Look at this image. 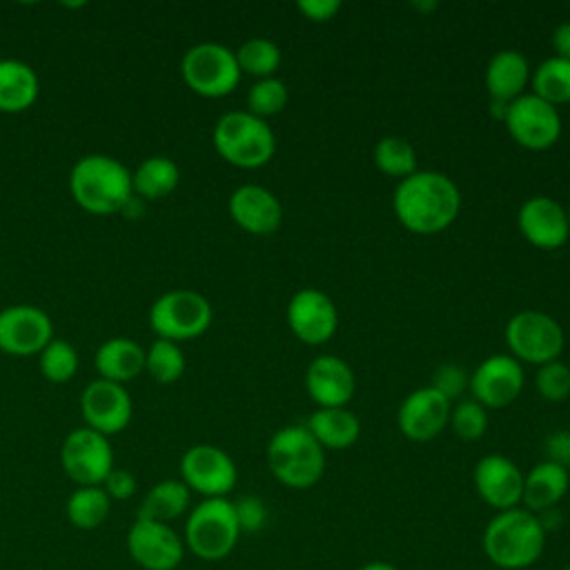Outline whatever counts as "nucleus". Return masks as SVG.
I'll return each mask as SVG.
<instances>
[{
  "label": "nucleus",
  "instance_id": "f257e3e1",
  "mask_svg": "<svg viewBox=\"0 0 570 570\" xmlns=\"http://www.w3.org/2000/svg\"><path fill=\"white\" fill-rule=\"evenodd\" d=\"M396 220L412 234L432 236L448 229L461 212V191L456 183L434 169H416L399 180L392 194Z\"/></svg>",
  "mask_w": 570,
  "mask_h": 570
},
{
  "label": "nucleus",
  "instance_id": "f03ea898",
  "mask_svg": "<svg viewBox=\"0 0 570 570\" xmlns=\"http://www.w3.org/2000/svg\"><path fill=\"white\" fill-rule=\"evenodd\" d=\"M546 539L548 532L539 514L519 505L497 512L485 523L481 550L494 568L525 570L543 557Z\"/></svg>",
  "mask_w": 570,
  "mask_h": 570
},
{
  "label": "nucleus",
  "instance_id": "7ed1b4c3",
  "mask_svg": "<svg viewBox=\"0 0 570 570\" xmlns=\"http://www.w3.org/2000/svg\"><path fill=\"white\" fill-rule=\"evenodd\" d=\"M71 198L89 214L109 216L122 212L134 198L131 171L116 158L89 154L69 171Z\"/></svg>",
  "mask_w": 570,
  "mask_h": 570
},
{
  "label": "nucleus",
  "instance_id": "20e7f679",
  "mask_svg": "<svg viewBox=\"0 0 570 570\" xmlns=\"http://www.w3.org/2000/svg\"><path fill=\"white\" fill-rule=\"evenodd\" d=\"M267 468L272 476L292 490L316 485L325 472V450L305 425H285L267 441Z\"/></svg>",
  "mask_w": 570,
  "mask_h": 570
},
{
  "label": "nucleus",
  "instance_id": "39448f33",
  "mask_svg": "<svg viewBox=\"0 0 570 570\" xmlns=\"http://www.w3.org/2000/svg\"><path fill=\"white\" fill-rule=\"evenodd\" d=\"M218 156L238 169H258L276 154V136L267 120L245 111L223 114L212 131Z\"/></svg>",
  "mask_w": 570,
  "mask_h": 570
},
{
  "label": "nucleus",
  "instance_id": "423d86ee",
  "mask_svg": "<svg viewBox=\"0 0 570 570\" xmlns=\"http://www.w3.org/2000/svg\"><path fill=\"white\" fill-rule=\"evenodd\" d=\"M240 534L234 501L227 497L203 499L187 512L183 541L185 550L200 561H223L232 554Z\"/></svg>",
  "mask_w": 570,
  "mask_h": 570
},
{
  "label": "nucleus",
  "instance_id": "0eeeda50",
  "mask_svg": "<svg viewBox=\"0 0 570 570\" xmlns=\"http://www.w3.org/2000/svg\"><path fill=\"white\" fill-rule=\"evenodd\" d=\"M209 301L194 289H171L160 294L149 307V327L158 338L174 343L203 336L212 325Z\"/></svg>",
  "mask_w": 570,
  "mask_h": 570
},
{
  "label": "nucleus",
  "instance_id": "6e6552de",
  "mask_svg": "<svg viewBox=\"0 0 570 570\" xmlns=\"http://www.w3.org/2000/svg\"><path fill=\"white\" fill-rule=\"evenodd\" d=\"M180 76L203 98L229 96L240 82L236 53L220 42H198L183 53Z\"/></svg>",
  "mask_w": 570,
  "mask_h": 570
},
{
  "label": "nucleus",
  "instance_id": "1a4fd4ad",
  "mask_svg": "<svg viewBox=\"0 0 570 570\" xmlns=\"http://www.w3.org/2000/svg\"><path fill=\"white\" fill-rule=\"evenodd\" d=\"M505 343L510 356L521 365H546L557 361L566 345V334L557 318L539 309H523L505 323Z\"/></svg>",
  "mask_w": 570,
  "mask_h": 570
},
{
  "label": "nucleus",
  "instance_id": "9d476101",
  "mask_svg": "<svg viewBox=\"0 0 570 570\" xmlns=\"http://www.w3.org/2000/svg\"><path fill=\"white\" fill-rule=\"evenodd\" d=\"M180 481L203 499H223L236 488L238 470L223 448L196 443L180 456Z\"/></svg>",
  "mask_w": 570,
  "mask_h": 570
},
{
  "label": "nucleus",
  "instance_id": "9b49d317",
  "mask_svg": "<svg viewBox=\"0 0 570 570\" xmlns=\"http://www.w3.org/2000/svg\"><path fill=\"white\" fill-rule=\"evenodd\" d=\"M503 125L512 140L530 151H546L561 136V114L534 94H523L508 105Z\"/></svg>",
  "mask_w": 570,
  "mask_h": 570
},
{
  "label": "nucleus",
  "instance_id": "f8f14e48",
  "mask_svg": "<svg viewBox=\"0 0 570 570\" xmlns=\"http://www.w3.org/2000/svg\"><path fill=\"white\" fill-rule=\"evenodd\" d=\"M60 463L76 485H102L114 470L109 436L87 425L71 430L60 445Z\"/></svg>",
  "mask_w": 570,
  "mask_h": 570
},
{
  "label": "nucleus",
  "instance_id": "ddd939ff",
  "mask_svg": "<svg viewBox=\"0 0 570 570\" xmlns=\"http://www.w3.org/2000/svg\"><path fill=\"white\" fill-rule=\"evenodd\" d=\"M127 552L145 570H176L185 557L183 537L169 525L136 519L127 530Z\"/></svg>",
  "mask_w": 570,
  "mask_h": 570
},
{
  "label": "nucleus",
  "instance_id": "4468645a",
  "mask_svg": "<svg viewBox=\"0 0 570 570\" xmlns=\"http://www.w3.org/2000/svg\"><path fill=\"white\" fill-rule=\"evenodd\" d=\"M523 365L510 354H492L470 374L472 399L485 410L508 407L523 392Z\"/></svg>",
  "mask_w": 570,
  "mask_h": 570
},
{
  "label": "nucleus",
  "instance_id": "2eb2a0df",
  "mask_svg": "<svg viewBox=\"0 0 570 570\" xmlns=\"http://www.w3.org/2000/svg\"><path fill=\"white\" fill-rule=\"evenodd\" d=\"M285 318L292 334L305 345L327 343L338 327V309L334 301L314 287L298 289L289 298Z\"/></svg>",
  "mask_w": 570,
  "mask_h": 570
},
{
  "label": "nucleus",
  "instance_id": "dca6fc26",
  "mask_svg": "<svg viewBox=\"0 0 570 570\" xmlns=\"http://www.w3.org/2000/svg\"><path fill=\"white\" fill-rule=\"evenodd\" d=\"M53 338V323L36 305L18 303L0 309V352L31 356Z\"/></svg>",
  "mask_w": 570,
  "mask_h": 570
},
{
  "label": "nucleus",
  "instance_id": "f3484780",
  "mask_svg": "<svg viewBox=\"0 0 570 570\" xmlns=\"http://www.w3.org/2000/svg\"><path fill=\"white\" fill-rule=\"evenodd\" d=\"M80 414L87 428L111 436L129 425L134 403L125 385L96 379L80 394Z\"/></svg>",
  "mask_w": 570,
  "mask_h": 570
},
{
  "label": "nucleus",
  "instance_id": "a211bd4d",
  "mask_svg": "<svg viewBox=\"0 0 570 570\" xmlns=\"http://www.w3.org/2000/svg\"><path fill=\"white\" fill-rule=\"evenodd\" d=\"M472 483L479 499L497 512L519 508L523 497V472L505 454H485L476 461Z\"/></svg>",
  "mask_w": 570,
  "mask_h": 570
},
{
  "label": "nucleus",
  "instance_id": "6ab92c4d",
  "mask_svg": "<svg viewBox=\"0 0 570 570\" xmlns=\"http://www.w3.org/2000/svg\"><path fill=\"white\" fill-rule=\"evenodd\" d=\"M521 236L537 249H559L570 238L566 207L550 196H530L517 212Z\"/></svg>",
  "mask_w": 570,
  "mask_h": 570
},
{
  "label": "nucleus",
  "instance_id": "aec40b11",
  "mask_svg": "<svg viewBox=\"0 0 570 570\" xmlns=\"http://www.w3.org/2000/svg\"><path fill=\"white\" fill-rule=\"evenodd\" d=\"M450 412L452 403L434 387L425 385L403 399L396 412V425L405 439L425 443L443 432L450 423Z\"/></svg>",
  "mask_w": 570,
  "mask_h": 570
},
{
  "label": "nucleus",
  "instance_id": "412c9836",
  "mask_svg": "<svg viewBox=\"0 0 570 570\" xmlns=\"http://www.w3.org/2000/svg\"><path fill=\"white\" fill-rule=\"evenodd\" d=\"M227 209L232 220L247 234L269 236L283 223V205L276 194L263 185H240L229 194Z\"/></svg>",
  "mask_w": 570,
  "mask_h": 570
},
{
  "label": "nucleus",
  "instance_id": "4be33fe9",
  "mask_svg": "<svg viewBox=\"0 0 570 570\" xmlns=\"http://www.w3.org/2000/svg\"><path fill=\"white\" fill-rule=\"evenodd\" d=\"M356 390V379L347 361L321 354L305 370V392L318 407H345Z\"/></svg>",
  "mask_w": 570,
  "mask_h": 570
},
{
  "label": "nucleus",
  "instance_id": "5701e85b",
  "mask_svg": "<svg viewBox=\"0 0 570 570\" xmlns=\"http://www.w3.org/2000/svg\"><path fill=\"white\" fill-rule=\"evenodd\" d=\"M530 76H532L530 62L521 51L501 49L490 58L483 73V82L490 100L510 105L512 100L525 94Z\"/></svg>",
  "mask_w": 570,
  "mask_h": 570
},
{
  "label": "nucleus",
  "instance_id": "b1692460",
  "mask_svg": "<svg viewBox=\"0 0 570 570\" xmlns=\"http://www.w3.org/2000/svg\"><path fill=\"white\" fill-rule=\"evenodd\" d=\"M570 488V472L568 468L552 463V461H539L523 474V497L521 505L534 514H541L546 510L557 508Z\"/></svg>",
  "mask_w": 570,
  "mask_h": 570
},
{
  "label": "nucleus",
  "instance_id": "393cba45",
  "mask_svg": "<svg viewBox=\"0 0 570 570\" xmlns=\"http://www.w3.org/2000/svg\"><path fill=\"white\" fill-rule=\"evenodd\" d=\"M94 365L98 379L125 385L145 372V350L134 338L114 336L96 350Z\"/></svg>",
  "mask_w": 570,
  "mask_h": 570
},
{
  "label": "nucleus",
  "instance_id": "a878e982",
  "mask_svg": "<svg viewBox=\"0 0 570 570\" xmlns=\"http://www.w3.org/2000/svg\"><path fill=\"white\" fill-rule=\"evenodd\" d=\"M305 428L327 450H347L361 436V421L347 407H316Z\"/></svg>",
  "mask_w": 570,
  "mask_h": 570
},
{
  "label": "nucleus",
  "instance_id": "bb28decb",
  "mask_svg": "<svg viewBox=\"0 0 570 570\" xmlns=\"http://www.w3.org/2000/svg\"><path fill=\"white\" fill-rule=\"evenodd\" d=\"M40 94V80L33 67L22 60H0V111L20 114L29 109Z\"/></svg>",
  "mask_w": 570,
  "mask_h": 570
},
{
  "label": "nucleus",
  "instance_id": "cd10ccee",
  "mask_svg": "<svg viewBox=\"0 0 570 570\" xmlns=\"http://www.w3.org/2000/svg\"><path fill=\"white\" fill-rule=\"evenodd\" d=\"M191 505V490L180 479H163L154 483L136 512V519L171 523L174 519L189 512Z\"/></svg>",
  "mask_w": 570,
  "mask_h": 570
},
{
  "label": "nucleus",
  "instance_id": "c85d7f7f",
  "mask_svg": "<svg viewBox=\"0 0 570 570\" xmlns=\"http://www.w3.org/2000/svg\"><path fill=\"white\" fill-rule=\"evenodd\" d=\"M180 180L178 165L167 156H149L131 171V189L145 200L169 196Z\"/></svg>",
  "mask_w": 570,
  "mask_h": 570
},
{
  "label": "nucleus",
  "instance_id": "c756f323",
  "mask_svg": "<svg viewBox=\"0 0 570 570\" xmlns=\"http://www.w3.org/2000/svg\"><path fill=\"white\" fill-rule=\"evenodd\" d=\"M111 512V499L102 490V485H78L65 505V514L69 523L78 530H96L100 528Z\"/></svg>",
  "mask_w": 570,
  "mask_h": 570
},
{
  "label": "nucleus",
  "instance_id": "7c9ffc66",
  "mask_svg": "<svg viewBox=\"0 0 570 570\" xmlns=\"http://www.w3.org/2000/svg\"><path fill=\"white\" fill-rule=\"evenodd\" d=\"M532 94L552 107H561L570 102V60L550 56L537 65L530 76Z\"/></svg>",
  "mask_w": 570,
  "mask_h": 570
},
{
  "label": "nucleus",
  "instance_id": "2f4dec72",
  "mask_svg": "<svg viewBox=\"0 0 570 570\" xmlns=\"http://www.w3.org/2000/svg\"><path fill=\"white\" fill-rule=\"evenodd\" d=\"M374 165L381 174L392 178H407L416 171V149L401 136H385L374 145Z\"/></svg>",
  "mask_w": 570,
  "mask_h": 570
},
{
  "label": "nucleus",
  "instance_id": "473e14b6",
  "mask_svg": "<svg viewBox=\"0 0 570 570\" xmlns=\"http://www.w3.org/2000/svg\"><path fill=\"white\" fill-rule=\"evenodd\" d=\"M236 62L240 67V73H249L256 80L272 78L281 67V49L269 38H247L236 51Z\"/></svg>",
  "mask_w": 570,
  "mask_h": 570
},
{
  "label": "nucleus",
  "instance_id": "72a5a7b5",
  "mask_svg": "<svg viewBox=\"0 0 570 570\" xmlns=\"http://www.w3.org/2000/svg\"><path fill=\"white\" fill-rule=\"evenodd\" d=\"M185 354L178 343L167 338H156L149 350H145V372L160 385H169L185 374Z\"/></svg>",
  "mask_w": 570,
  "mask_h": 570
},
{
  "label": "nucleus",
  "instance_id": "f704fd0d",
  "mask_svg": "<svg viewBox=\"0 0 570 570\" xmlns=\"http://www.w3.org/2000/svg\"><path fill=\"white\" fill-rule=\"evenodd\" d=\"M38 365L49 383H67L78 372V352L62 338H51L38 354Z\"/></svg>",
  "mask_w": 570,
  "mask_h": 570
},
{
  "label": "nucleus",
  "instance_id": "c9c22d12",
  "mask_svg": "<svg viewBox=\"0 0 570 570\" xmlns=\"http://www.w3.org/2000/svg\"><path fill=\"white\" fill-rule=\"evenodd\" d=\"M287 102H289V89L276 76L256 80L247 91V111L263 120L281 114L287 107Z\"/></svg>",
  "mask_w": 570,
  "mask_h": 570
},
{
  "label": "nucleus",
  "instance_id": "e433bc0d",
  "mask_svg": "<svg viewBox=\"0 0 570 570\" xmlns=\"http://www.w3.org/2000/svg\"><path fill=\"white\" fill-rule=\"evenodd\" d=\"M488 410L474 399L459 401L450 412V425L463 441H479L488 430Z\"/></svg>",
  "mask_w": 570,
  "mask_h": 570
},
{
  "label": "nucleus",
  "instance_id": "4c0bfd02",
  "mask_svg": "<svg viewBox=\"0 0 570 570\" xmlns=\"http://www.w3.org/2000/svg\"><path fill=\"white\" fill-rule=\"evenodd\" d=\"M534 387L541 399L550 403H561L570 396V365L563 361H550L537 367Z\"/></svg>",
  "mask_w": 570,
  "mask_h": 570
},
{
  "label": "nucleus",
  "instance_id": "58836bf2",
  "mask_svg": "<svg viewBox=\"0 0 570 570\" xmlns=\"http://www.w3.org/2000/svg\"><path fill=\"white\" fill-rule=\"evenodd\" d=\"M430 387H434L441 396H445L450 403L459 399L470 387V376L461 365L443 363L432 372Z\"/></svg>",
  "mask_w": 570,
  "mask_h": 570
},
{
  "label": "nucleus",
  "instance_id": "ea45409f",
  "mask_svg": "<svg viewBox=\"0 0 570 570\" xmlns=\"http://www.w3.org/2000/svg\"><path fill=\"white\" fill-rule=\"evenodd\" d=\"M234 510H236L240 532H258L267 523V508L263 499L254 494H243L240 499H236Z\"/></svg>",
  "mask_w": 570,
  "mask_h": 570
},
{
  "label": "nucleus",
  "instance_id": "a19ab883",
  "mask_svg": "<svg viewBox=\"0 0 570 570\" xmlns=\"http://www.w3.org/2000/svg\"><path fill=\"white\" fill-rule=\"evenodd\" d=\"M102 490L111 501H125L136 494V476L129 470L114 468L102 481Z\"/></svg>",
  "mask_w": 570,
  "mask_h": 570
},
{
  "label": "nucleus",
  "instance_id": "79ce46f5",
  "mask_svg": "<svg viewBox=\"0 0 570 570\" xmlns=\"http://www.w3.org/2000/svg\"><path fill=\"white\" fill-rule=\"evenodd\" d=\"M546 461L570 468V430H554L543 441Z\"/></svg>",
  "mask_w": 570,
  "mask_h": 570
},
{
  "label": "nucleus",
  "instance_id": "37998d69",
  "mask_svg": "<svg viewBox=\"0 0 570 570\" xmlns=\"http://www.w3.org/2000/svg\"><path fill=\"white\" fill-rule=\"evenodd\" d=\"M296 7L312 22H330L343 4L338 0H301Z\"/></svg>",
  "mask_w": 570,
  "mask_h": 570
},
{
  "label": "nucleus",
  "instance_id": "c03bdc74",
  "mask_svg": "<svg viewBox=\"0 0 570 570\" xmlns=\"http://www.w3.org/2000/svg\"><path fill=\"white\" fill-rule=\"evenodd\" d=\"M550 42H552V49H554L557 58L570 60V20L554 27Z\"/></svg>",
  "mask_w": 570,
  "mask_h": 570
},
{
  "label": "nucleus",
  "instance_id": "a18cd8bd",
  "mask_svg": "<svg viewBox=\"0 0 570 570\" xmlns=\"http://www.w3.org/2000/svg\"><path fill=\"white\" fill-rule=\"evenodd\" d=\"M356 570H399L394 563L390 561H383V559H374V561H367L363 566H358Z\"/></svg>",
  "mask_w": 570,
  "mask_h": 570
},
{
  "label": "nucleus",
  "instance_id": "49530a36",
  "mask_svg": "<svg viewBox=\"0 0 570 570\" xmlns=\"http://www.w3.org/2000/svg\"><path fill=\"white\" fill-rule=\"evenodd\" d=\"M412 7L416 11H430V9H436V2H412Z\"/></svg>",
  "mask_w": 570,
  "mask_h": 570
},
{
  "label": "nucleus",
  "instance_id": "de8ad7c7",
  "mask_svg": "<svg viewBox=\"0 0 570 570\" xmlns=\"http://www.w3.org/2000/svg\"><path fill=\"white\" fill-rule=\"evenodd\" d=\"M566 216H568V223H570V205L566 207Z\"/></svg>",
  "mask_w": 570,
  "mask_h": 570
},
{
  "label": "nucleus",
  "instance_id": "09e8293b",
  "mask_svg": "<svg viewBox=\"0 0 570 570\" xmlns=\"http://www.w3.org/2000/svg\"><path fill=\"white\" fill-rule=\"evenodd\" d=\"M566 570H570V563H568V566H566Z\"/></svg>",
  "mask_w": 570,
  "mask_h": 570
},
{
  "label": "nucleus",
  "instance_id": "8fccbe9b",
  "mask_svg": "<svg viewBox=\"0 0 570 570\" xmlns=\"http://www.w3.org/2000/svg\"><path fill=\"white\" fill-rule=\"evenodd\" d=\"M568 365H570V363H568Z\"/></svg>",
  "mask_w": 570,
  "mask_h": 570
}]
</instances>
